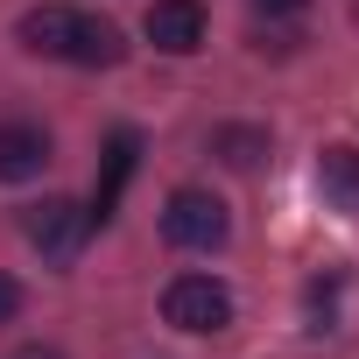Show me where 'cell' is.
Returning a JSON list of instances; mask_svg holds the SVG:
<instances>
[{
  "label": "cell",
  "instance_id": "6da1fadb",
  "mask_svg": "<svg viewBox=\"0 0 359 359\" xmlns=\"http://www.w3.org/2000/svg\"><path fill=\"white\" fill-rule=\"evenodd\" d=\"M162 317L176 324V331H226L233 324V289L219 282V275H176L169 282V296H162Z\"/></svg>",
  "mask_w": 359,
  "mask_h": 359
},
{
  "label": "cell",
  "instance_id": "7a4b0ae2",
  "mask_svg": "<svg viewBox=\"0 0 359 359\" xmlns=\"http://www.w3.org/2000/svg\"><path fill=\"white\" fill-rule=\"evenodd\" d=\"M162 233H169V247H184V254H212V247H226L233 219H226V205L212 191H176L169 212H162Z\"/></svg>",
  "mask_w": 359,
  "mask_h": 359
},
{
  "label": "cell",
  "instance_id": "3957f363",
  "mask_svg": "<svg viewBox=\"0 0 359 359\" xmlns=\"http://www.w3.org/2000/svg\"><path fill=\"white\" fill-rule=\"evenodd\" d=\"M22 233H29V247H43L50 261H71V254L85 247L92 219H85L71 198H43V205H29V212H22Z\"/></svg>",
  "mask_w": 359,
  "mask_h": 359
},
{
  "label": "cell",
  "instance_id": "277c9868",
  "mask_svg": "<svg viewBox=\"0 0 359 359\" xmlns=\"http://www.w3.org/2000/svg\"><path fill=\"white\" fill-rule=\"evenodd\" d=\"M141 29H148V43L162 57H191L205 43V8H198V0H155Z\"/></svg>",
  "mask_w": 359,
  "mask_h": 359
},
{
  "label": "cell",
  "instance_id": "5b68a950",
  "mask_svg": "<svg viewBox=\"0 0 359 359\" xmlns=\"http://www.w3.org/2000/svg\"><path fill=\"white\" fill-rule=\"evenodd\" d=\"M134 155H141V134L120 127V134L106 141V169H99V191H92V212H85L92 226H106V219L120 212V191H127V176H134Z\"/></svg>",
  "mask_w": 359,
  "mask_h": 359
},
{
  "label": "cell",
  "instance_id": "8992f818",
  "mask_svg": "<svg viewBox=\"0 0 359 359\" xmlns=\"http://www.w3.org/2000/svg\"><path fill=\"white\" fill-rule=\"evenodd\" d=\"M43 162H50L43 127H22V120L0 127V184H29V176H43Z\"/></svg>",
  "mask_w": 359,
  "mask_h": 359
},
{
  "label": "cell",
  "instance_id": "52a82bcc",
  "mask_svg": "<svg viewBox=\"0 0 359 359\" xmlns=\"http://www.w3.org/2000/svg\"><path fill=\"white\" fill-rule=\"evenodd\" d=\"M71 29H78V8H29V15H22V50L64 57V50H71Z\"/></svg>",
  "mask_w": 359,
  "mask_h": 359
},
{
  "label": "cell",
  "instance_id": "ba28073f",
  "mask_svg": "<svg viewBox=\"0 0 359 359\" xmlns=\"http://www.w3.org/2000/svg\"><path fill=\"white\" fill-rule=\"evenodd\" d=\"M120 57H127L120 29H113V22H92V15H78V29H71V50H64V64H85V71H99V64H120Z\"/></svg>",
  "mask_w": 359,
  "mask_h": 359
},
{
  "label": "cell",
  "instance_id": "9c48e42d",
  "mask_svg": "<svg viewBox=\"0 0 359 359\" xmlns=\"http://www.w3.org/2000/svg\"><path fill=\"white\" fill-rule=\"evenodd\" d=\"M317 184L338 212H359V148H324L317 155Z\"/></svg>",
  "mask_w": 359,
  "mask_h": 359
},
{
  "label": "cell",
  "instance_id": "30bf717a",
  "mask_svg": "<svg viewBox=\"0 0 359 359\" xmlns=\"http://www.w3.org/2000/svg\"><path fill=\"white\" fill-rule=\"evenodd\" d=\"M212 155L233 162V169H261V155H268V127H219V134H212Z\"/></svg>",
  "mask_w": 359,
  "mask_h": 359
},
{
  "label": "cell",
  "instance_id": "8fae6325",
  "mask_svg": "<svg viewBox=\"0 0 359 359\" xmlns=\"http://www.w3.org/2000/svg\"><path fill=\"white\" fill-rule=\"evenodd\" d=\"M15 310H22V289H15L8 275H0V324H15Z\"/></svg>",
  "mask_w": 359,
  "mask_h": 359
},
{
  "label": "cell",
  "instance_id": "7c38bea8",
  "mask_svg": "<svg viewBox=\"0 0 359 359\" xmlns=\"http://www.w3.org/2000/svg\"><path fill=\"white\" fill-rule=\"evenodd\" d=\"M261 15H296V8H310V0H254Z\"/></svg>",
  "mask_w": 359,
  "mask_h": 359
},
{
  "label": "cell",
  "instance_id": "4fadbf2b",
  "mask_svg": "<svg viewBox=\"0 0 359 359\" xmlns=\"http://www.w3.org/2000/svg\"><path fill=\"white\" fill-rule=\"evenodd\" d=\"M22 359H57V352H22Z\"/></svg>",
  "mask_w": 359,
  "mask_h": 359
}]
</instances>
